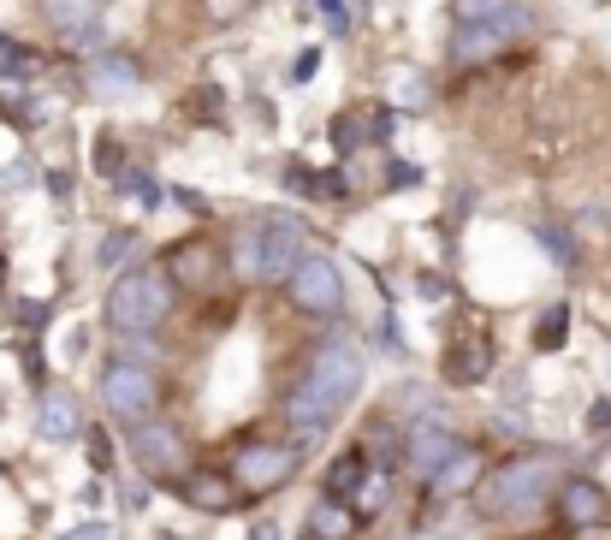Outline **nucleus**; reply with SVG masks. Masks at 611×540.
<instances>
[{
  "instance_id": "obj_1",
  "label": "nucleus",
  "mask_w": 611,
  "mask_h": 540,
  "mask_svg": "<svg viewBox=\"0 0 611 540\" xmlns=\"http://www.w3.org/2000/svg\"><path fill=\"white\" fill-rule=\"evenodd\" d=\"M172 310V273L161 268H131L120 273V285L108 291V320L120 333H155L161 327V315Z\"/></svg>"
},
{
  "instance_id": "obj_2",
  "label": "nucleus",
  "mask_w": 611,
  "mask_h": 540,
  "mask_svg": "<svg viewBox=\"0 0 611 540\" xmlns=\"http://www.w3.org/2000/svg\"><path fill=\"white\" fill-rule=\"evenodd\" d=\"M546 481H552V463L546 458H511V463H499V470L482 481V510H493V517L534 510V505L546 499Z\"/></svg>"
},
{
  "instance_id": "obj_3",
  "label": "nucleus",
  "mask_w": 611,
  "mask_h": 540,
  "mask_svg": "<svg viewBox=\"0 0 611 540\" xmlns=\"http://www.w3.org/2000/svg\"><path fill=\"white\" fill-rule=\"evenodd\" d=\"M256 238V280H291V273L303 268V250H309V226L291 221V214H261L250 226Z\"/></svg>"
},
{
  "instance_id": "obj_4",
  "label": "nucleus",
  "mask_w": 611,
  "mask_h": 540,
  "mask_svg": "<svg viewBox=\"0 0 611 540\" xmlns=\"http://www.w3.org/2000/svg\"><path fill=\"white\" fill-rule=\"evenodd\" d=\"M303 386H309L315 398H321L327 410L339 416L344 404H351L357 392H362V357H357V350L344 345V339H327L321 350H315V362H309V381H303Z\"/></svg>"
},
{
  "instance_id": "obj_5",
  "label": "nucleus",
  "mask_w": 611,
  "mask_h": 540,
  "mask_svg": "<svg viewBox=\"0 0 611 540\" xmlns=\"http://www.w3.org/2000/svg\"><path fill=\"white\" fill-rule=\"evenodd\" d=\"M101 398H108L113 416L137 421V416L155 410L161 381H155V369H143V362H108V369H101Z\"/></svg>"
},
{
  "instance_id": "obj_6",
  "label": "nucleus",
  "mask_w": 611,
  "mask_h": 540,
  "mask_svg": "<svg viewBox=\"0 0 611 540\" xmlns=\"http://www.w3.org/2000/svg\"><path fill=\"white\" fill-rule=\"evenodd\" d=\"M285 297H291V310H297V315H339L344 310V280H339V268H332V261L309 256L285 280Z\"/></svg>"
},
{
  "instance_id": "obj_7",
  "label": "nucleus",
  "mask_w": 611,
  "mask_h": 540,
  "mask_svg": "<svg viewBox=\"0 0 611 540\" xmlns=\"http://www.w3.org/2000/svg\"><path fill=\"white\" fill-rule=\"evenodd\" d=\"M231 475H238V487H250V493H273V487H285V481L297 475V451L250 440L238 451V463H231Z\"/></svg>"
},
{
  "instance_id": "obj_8",
  "label": "nucleus",
  "mask_w": 611,
  "mask_h": 540,
  "mask_svg": "<svg viewBox=\"0 0 611 540\" xmlns=\"http://www.w3.org/2000/svg\"><path fill=\"white\" fill-rule=\"evenodd\" d=\"M558 517H564V529H606L611 522V493L600 487V481H588V475L564 481L558 487Z\"/></svg>"
},
{
  "instance_id": "obj_9",
  "label": "nucleus",
  "mask_w": 611,
  "mask_h": 540,
  "mask_svg": "<svg viewBox=\"0 0 611 540\" xmlns=\"http://www.w3.org/2000/svg\"><path fill=\"white\" fill-rule=\"evenodd\" d=\"M131 458H137V470L149 481H172L184 475V446L172 428H137L131 434Z\"/></svg>"
},
{
  "instance_id": "obj_10",
  "label": "nucleus",
  "mask_w": 611,
  "mask_h": 540,
  "mask_svg": "<svg viewBox=\"0 0 611 540\" xmlns=\"http://www.w3.org/2000/svg\"><path fill=\"white\" fill-rule=\"evenodd\" d=\"M172 487H179L184 505L208 510V517H226V510H238V499H244L238 475H208V470H184Z\"/></svg>"
},
{
  "instance_id": "obj_11",
  "label": "nucleus",
  "mask_w": 611,
  "mask_h": 540,
  "mask_svg": "<svg viewBox=\"0 0 611 540\" xmlns=\"http://www.w3.org/2000/svg\"><path fill=\"white\" fill-rule=\"evenodd\" d=\"M457 24H505L511 36L534 31V0H451Z\"/></svg>"
},
{
  "instance_id": "obj_12",
  "label": "nucleus",
  "mask_w": 611,
  "mask_h": 540,
  "mask_svg": "<svg viewBox=\"0 0 611 540\" xmlns=\"http://www.w3.org/2000/svg\"><path fill=\"white\" fill-rule=\"evenodd\" d=\"M487 374H493V339L487 333H463L445 357V381L451 386H482Z\"/></svg>"
},
{
  "instance_id": "obj_13",
  "label": "nucleus",
  "mask_w": 611,
  "mask_h": 540,
  "mask_svg": "<svg viewBox=\"0 0 611 540\" xmlns=\"http://www.w3.org/2000/svg\"><path fill=\"white\" fill-rule=\"evenodd\" d=\"M457 451H463V440L451 428H440V421H421V428L410 434V463H416L421 475H440Z\"/></svg>"
},
{
  "instance_id": "obj_14",
  "label": "nucleus",
  "mask_w": 611,
  "mask_h": 540,
  "mask_svg": "<svg viewBox=\"0 0 611 540\" xmlns=\"http://www.w3.org/2000/svg\"><path fill=\"white\" fill-rule=\"evenodd\" d=\"M167 273H172V285L179 291H202L214 280V250L208 244H172V256H167Z\"/></svg>"
},
{
  "instance_id": "obj_15",
  "label": "nucleus",
  "mask_w": 611,
  "mask_h": 540,
  "mask_svg": "<svg viewBox=\"0 0 611 540\" xmlns=\"http://www.w3.org/2000/svg\"><path fill=\"white\" fill-rule=\"evenodd\" d=\"M36 428H42V440H78L83 434V410H78V398L71 392H48L42 398V416H36Z\"/></svg>"
},
{
  "instance_id": "obj_16",
  "label": "nucleus",
  "mask_w": 611,
  "mask_h": 540,
  "mask_svg": "<svg viewBox=\"0 0 611 540\" xmlns=\"http://www.w3.org/2000/svg\"><path fill=\"white\" fill-rule=\"evenodd\" d=\"M505 42H517L505 24H457V42H451V54H457L463 66H482L493 54L505 48Z\"/></svg>"
},
{
  "instance_id": "obj_17",
  "label": "nucleus",
  "mask_w": 611,
  "mask_h": 540,
  "mask_svg": "<svg viewBox=\"0 0 611 540\" xmlns=\"http://www.w3.org/2000/svg\"><path fill=\"white\" fill-rule=\"evenodd\" d=\"M42 19H48L60 36L83 42L95 31V19H101V0H42Z\"/></svg>"
},
{
  "instance_id": "obj_18",
  "label": "nucleus",
  "mask_w": 611,
  "mask_h": 540,
  "mask_svg": "<svg viewBox=\"0 0 611 540\" xmlns=\"http://www.w3.org/2000/svg\"><path fill=\"white\" fill-rule=\"evenodd\" d=\"M392 131V113H339L332 120V149H362V143H381Z\"/></svg>"
},
{
  "instance_id": "obj_19",
  "label": "nucleus",
  "mask_w": 611,
  "mask_h": 540,
  "mask_svg": "<svg viewBox=\"0 0 611 540\" xmlns=\"http://www.w3.org/2000/svg\"><path fill=\"white\" fill-rule=\"evenodd\" d=\"M143 83L137 60H125V54H101V60L90 66V90L95 95H131Z\"/></svg>"
},
{
  "instance_id": "obj_20",
  "label": "nucleus",
  "mask_w": 611,
  "mask_h": 540,
  "mask_svg": "<svg viewBox=\"0 0 611 540\" xmlns=\"http://www.w3.org/2000/svg\"><path fill=\"white\" fill-rule=\"evenodd\" d=\"M482 470H487V463H482V451H469V446H463V451L445 463L440 475H428V487L440 493V499H451V493H469L475 481H482Z\"/></svg>"
},
{
  "instance_id": "obj_21",
  "label": "nucleus",
  "mask_w": 611,
  "mask_h": 540,
  "mask_svg": "<svg viewBox=\"0 0 611 540\" xmlns=\"http://www.w3.org/2000/svg\"><path fill=\"white\" fill-rule=\"evenodd\" d=\"M309 529H315V540H351L357 510L344 505V499H321V505L309 510Z\"/></svg>"
},
{
  "instance_id": "obj_22",
  "label": "nucleus",
  "mask_w": 611,
  "mask_h": 540,
  "mask_svg": "<svg viewBox=\"0 0 611 540\" xmlns=\"http://www.w3.org/2000/svg\"><path fill=\"white\" fill-rule=\"evenodd\" d=\"M362 481H369V451H344V458L327 470L332 499H357V493H362Z\"/></svg>"
},
{
  "instance_id": "obj_23",
  "label": "nucleus",
  "mask_w": 611,
  "mask_h": 540,
  "mask_svg": "<svg viewBox=\"0 0 611 540\" xmlns=\"http://www.w3.org/2000/svg\"><path fill=\"white\" fill-rule=\"evenodd\" d=\"M564 333H570V310L552 303V310L541 315V327H534V350H564Z\"/></svg>"
},
{
  "instance_id": "obj_24",
  "label": "nucleus",
  "mask_w": 611,
  "mask_h": 540,
  "mask_svg": "<svg viewBox=\"0 0 611 540\" xmlns=\"http://www.w3.org/2000/svg\"><path fill=\"white\" fill-rule=\"evenodd\" d=\"M120 184H125V191H131V196H137V202H149V209H161V202L172 196V191H161V184H155V179H149V172H131V167L120 172Z\"/></svg>"
},
{
  "instance_id": "obj_25",
  "label": "nucleus",
  "mask_w": 611,
  "mask_h": 540,
  "mask_svg": "<svg viewBox=\"0 0 611 540\" xmlns=\"http://www.w3.org/2000/svg\"><path fill=\"white\" fill-rule=\"evenodd\" d=\"M250 7H256V0H202V19H208V24H238Z\"/></svg>"
},
{
  "instance_id": "obj_26",
  "label": "nucleus",
  "mask_w": 611,
  "mask_h": 540,
  "mask_svg": "<svg viewBox=\"0 0 611 540\" xmlns=\"http://www.w3.org/2000/svg\"><path fill=\"white\" fill-rule=\"evenodd\" d=\"M369 434H374L369 446H374V458H381V463H398V458H404V451H398V428H386V421H374Z\"/></svg>"
},
{
  "instance_id": "obj_27",
  "label": "nucleus",
  "mask_w": 611,
  "mask_h": 540,
  "mask_svg": "<svg viewBox=\"0 0 611 540\" xmlns=\"http://www.w3.org/2000/svg\"><path fill=\"white\" fill-rule=\"evenodd\" d=\"M131 244H137L131 232H108V238H101V250H95V261H101V268H113V261L131 256Z\"/></svg>"
},
{
  "instance_id": "obj_28",
  "label": "nucleus",
  "mask_w": 611,
  "mask_h": 540,
  "mask_svg": "<svg viewBox=\"0 0 611 540\" xmlns=\"http://www.w3.org/2000/svg\"><path fill=\"white\" fill-rule=\"evenodd\" d=\"M95 167H101V172H125V155H120V143H108V137H101V143H95Z\"/></svg>"
},
{
  "instance_id": "obj_29",
  "label": "nucleus",
  "mask_w": 611,
  "mask_h": 540,
  "mask_svg": "<svg viewBox=\"0 0 611 540\" xmlns=\"http://www.w3.org/2000/svg\"><path fill=\"white\" fill-rule=\"evenodd\" d=\"M541 238H546V250H552V261H564V268H570V261H576V250H570V238H564V232H552V226H541Z\"/></svg>"
},
{
  "instance_id": "obj_30",
  "label": "nucleus",
  "mask_w": 611,
  "mask_h": 540,
  "mask_svg": "<svg viewBox=\"0 0 611 540\" xmlns=\"http://www.w3.org/2000/svg\"><path fill=\"white\" fill-rule=\"evenodd\" d=\"M381 499H386V475H369V481H362V493H357V510H374Z\"/></svg>"
},
{
  "instance_id": "obj_31",
  "label": "nucleus",
  "mask_w": 611,
  "mask_h": 540,
  "mask_svg": "<svg viewBox=\"0 0 611 540\" xmlns=\"http://www.w3.org/2000/svg\"><path fill=\"white\" fill-rule=\"evenodd\" d=\"M315 66H321V54H297V60H291V83H309Z\"/></svg>"
},
{
  "instance_id": "obj_32",
  "label": "nucleus",
  "mask_w": 611,
  "mask_h": 540,
  "mask_svg": "<svg viewBox=\"0 0 611 540\" xmlns=\"http://www.w3.org/2000/svg\"><path fill=\"white\" fill-rule=\"evenodd\" d=\"M421 297H433V303L451 297V280H445V273H421Z\"/></svg>"
},
{
  "instance_id": "obj_33",
  "label": "nucleus",
  "mask_w": 611,
  "mask_h": 540,
  "mask_svg": "<svg viewBox=\"0 0 611 540\" xmlns=\"http://www.w3.org/2000/svg\"><path fill=\"white\" fill-rule=\"evenodd\" d=\"M381 350H398V357H404V339H398V320H392V315H381Z\"/></svg>"
},
{
  "instance_id": "obj_34",
  "label": "nucleus",
  "mask_w": 611,
  "mask_h": 540,
  "mask_svg": "<svg viewBox=\"0 0 611 540\" xmlns=\"http://www.w3.org/2000/svg\"><path fill=\"white\" fill-rule=\"evenodd\" d=\"M90 463H95V470H113V446H108V440H101V434H95V440H90Z\"/></svg>"
},
{
  "instance_id": "obj_35",
  "label": "nucleus",
  "mask_w": 611,
  "mask_h": 540,
  "mask_svg": "<svg viewBox=\"0 0 611 540\" xmlns=\"http://www.w3.org/2000/svg\"><path fill=\"white\" fill-rule=\"evenodd\" d=\"M66 540H113V529L108 522H83V529H71Z\"/></svg>"
},
{
  "instance_id": "obj_36",
  "label": "nucleus",
  "mask_w": 611,
  "mask_h": 540,
  "mask_svg": "<svg viewBox=\"0 0 611 540\" xmlns=\"http://www.w3.org/2000/svg\"><path fill=\"white\" fill-rule=\"evenodd\" d=\"M588 428H593V434H606V428H611V404H606V398L588 410Z\"/></svg>"
},
{
  "instance_id": "obj_37",
  "label": "nucleus",
  "mask_w": 611,
  "mask_h": 540,
  "mask_svg": "<svg viewBox=\"0 0 611 540\" xmlns=\"http://www.w3.org/2000/svg\"><path fill=\"white\" fill-rule=\"evenodd\" d=\"M12 310H19V320H24V327H42V315H48V310H42V303H12Z\"/></svg>"
},
{
  "instance_id": "obj_38",
  "label": "nucleus",
  "mask_w": 611,
  "mask_h": 540,
  "mask_svg": "<svg viewBox=\"0 0 611 540\" xmlns=\"http://www.w3.org/2000/svg\"><path fill=\"white\" fill-rule=\"evenodd\" d=\"M172 196H179V202H184V209H191V214H208V196H196V191H184V184H179V191H172Z\"/></svg>"
},
{
  "instance_id": "obj_39",
  "label": "nucleus",
  "mask_w": 611,
  "mask_h": 540,
  "mask_svg": "<svg viewBox=\"0 0 611 540\" xmlns=\"http://www.w3.org/2000/svg\"><path fill=\"white\" fill-rule=\"evenodd\" d=\"M250 540H280V522H256Z\"/></svg>"
},
{
  "instance_id": "obj_40",
  "label": "nucleus",
  "mask_w": 611,
  "mask_h": 540,
  "mask_svg": "<svg viewBox=\"0 0 611 540\" xmlns=\"http://www.w3.org/2000/svg\"><path fill=\"white\" fill-rule=\"evenodd\" d=\"M421 540H445V535H440V529H428V535H421Z\"/></svg>"
},
{
  "instance_id": "obj_41",
  "label": "nucleus",
  "mask_w": 611,
  "mask_h": 540,
  "mask_svg": "<svg viewBox=\"0 0 611 540\" xmlns=\"http://www.w3.org/2000/svg\"><path fill=\"white\" fill-rule=\"evenodd\" d=\"M309 540H315V535H309Z\"/></svg>"
}]
</instances>
